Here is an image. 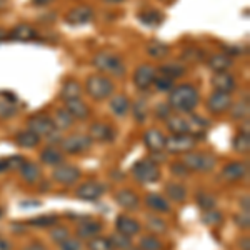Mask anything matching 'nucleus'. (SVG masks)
I'll return each mask as SVG.
<instances>
[{
  "instance_id": "c85d7f7f",
  "label": "nucleus",
  "mask_w": 250,
  "mask_h": 250,
  "mask_svg": "<svg viewBox=\"0 0 250 250\" xmlns=\"http://www.w3.org/2000/svg\"><path fill=\"white\" fill-rule=\"evenodd\" d=\"M15 142L23 148H35L40 142V137L35 135L32 130H22L15 135Z\"/></svg>"
},
{
  "instance_id": "4c0bfd02",
  "label": "nucleus",
  "mask_w": 250,
  "mask_h": 250,
  "mask_svg": "<svg viewBox=\"0 0 250 250\" xmlns=\"http://www.w3.org/2000/svg\"><path fill=\"white\" fill-rule=\"evenodd\" d=\"M140 250H162V242L155 235H145L140 240Z\"/></svg>"
},
{
  "instance_id": "f03ea898",
  "label": "nucleus",
  "mask_w": 250,
  "mask_h": 250,
  "mask_svg": "<svg viewBox=\"0 0 250 250\" xmlns=\"http://www.w3.org/2000/svg\"><path fill=\"white\" fill-rule=\"evenodd\" d=\"M94 65L99 68L100 72H108V74L115 75V77H122L125 74V65L120 60L119 55H115L114 52L102 50L99 54H95L94 57Z\"/></svg>"
},
{
  "instance_id": "473e14b6",
  "label": "nucleus",
  "mask_w": 250,
  "mask_h": 250,
  "mask_svg": "<svg viewBox=\"0 0 250 250\" xmlns=\"http://www.w3.org/2000/svg\"><path fill=\"white\" fill-rule=\"evenodd\" d=\"M233 150L239 152V154H247L250 150V135L249 132H240V134H237L233 137Z\"/></svg>"
},
{
  "instance_id": "6e6d98bb",
  "label": "nucleus",
  "mask_w": 250,
  "mask_h": 250,
  "mask_svg": "<svg viewBox=\"0 0 250 250\" xmlns=\"http://www.w3.org/2000/svg\"><path fill=\"white\" fill-rule=\"evenodd\" d=\"M9 160L7 159H0V172H3V170H9Z\"/></svg>"
},
{
  "instance_id": "79ce46f5",
  "label": "nucleus",
  "mask_w": 250,
  "mask_h": 250,
  "mask_svg": "<svg viewBox=\"0 0 250 250\" xmlns=\"http://www.w3.org/2000/svg\"><path fill=\"white\" fill-rule=\"evenodd\" d=\"M57 220H59L57 215H40V217L32 219L29 224L35 225V227H52V225L57 224Z\"/></svg>"
},
{
  "instance_id": "680f3d73",
  "label": "nucleus",
  "mask_w": 250,
  "mask_h": 250,
  "mask_svg": "<svg viewBox=\"0 0 250 250\" xmlns=\"http://www.w3.org/2000/svg\"><path fill=\"white\" fill-rule=\"evenodd\" d=\"M5 5H7V0H0V10L5 9Z\"/></svg>"
},
{
  "instance_id": "423d86ee",
  "label": "nucleus",
  "mask_w": 250,
  "mask_h": 250,
  "mask_svg": "<svg viewBox=\"0 0 250 250\" xmlns=\"http://www.w3.org/2000/svg\"><path fill=\"white\" fill-rule=\"evenodd\" d=\"M188 170L193 172H208L215 167V159L208 154H197V152H188L184 155L182 162Z\"/></svg>"
},
{
  "instance_id": "20e7f679",
  "label": "nucleus",
  "mask_w": 250,
  "mask_h": 250,
  "mask_svg": "<svg viewBox=\"0 0 250 250\" xmlns=\"http://www.w3.org/2000/svg\"><path fill=\"white\" fill-rule=\"evenodd\" d=\"M132 173H134L135 180L140 184H154L160 179V168L154 160L142 159L132 167Z\"/></svg>"
},
{
  "instance_id": "39448f33",
  "label": "nucleus",
  "mask_w": 250,
  "mask_h": 250,
  "mask_svg": "<svg viewBox=\"0 0 250 250\" xmlns=\"http://www.w3.org/2000/svg\"><path fill=\"white\" fill-rule=\"evenodd\" d=\"M197 139L190 134H173L165 142V150L168 154H188L195 147Z\"/></svg>"
},
{
  "instance_id": "a878e982",
  "label": "nucleus",
  "mask_w": 250,
  "mask_h": 250,
  "mask_svg": "<svg viewBox=\"0 0 250 250\" xmlns=\"http://www.w3.org/2000/svg\"><path fill=\"white\" fill-rule=\"evenodd\" d=\"M145 204H147L148 208H152V210L155 212H170V205H168L167 199H164L162 195H159V193H150V195L145 197Z\"/></svg>"
},
{
  "instance_id": "ddd939ff",
  "label": "nucleus",
  "mask_w": 250,
  "mask_h": 250,
  "mask_svg": "<svg viewBox=\"0 0 250 250\" xmlns=\"http://www.w3.org/2000/svg\"><path fill=\"white\" fill-rule=\"evenodd\" d=\"M104 192H105V187H104L102 184L90 180V182L80 185L75 193H77V197L80 200H88V202H92V200L100 199V197L104 195Z\"/></svg>"
},
{
  "instance_id": "3c124183",
  "label": "nucleus",
  "mask_w": 250,
  "mask_h": 250,
  "mask_svg": "<svg viewBox=\"0 0 250 250\" xmlns=\"http://www.w3.org/2000/svg\"><path fill=\"white\" fill-rule=\"evenodd\" d=\"M200 57H202V54H200V50H197V48H187V50L184 52V55H182L184 60H192V62L200 60Z\"/></svg>"
},
{
  "instance_id": "58836bf2",
  "label": "nucleus",
  "mask_w": 250,
  "mask_h": 250,
  "mask_svg": "<svg viewBox=\"0 0 250 250\" xmlns=\"http://www.w3.org/2000/svg\"><path fill=\"white\" fill-rule=\"evenodd\" d=\"M88 250H114L110 244V239L105 237H94L88 242Z\"/></svg>"
},
{
  "instance_id": "9b49d317",
  "label": "nucleus",
  "mask_w": 250,
  "mask_h": 250,
  "mask_svg": "<svg viewBox=\"0 0 250 250\" xmlns=\"http://www.w3.org/2000/svg\"><path fill=\"white\" fill-rule=\"evenodd\" d=\"M230 107H232V95L225 94V92L215 90L207 100V108L212 114H224Z\"/></svg>"
},
{
  "instance_id": "0e129e2a",
  "label": "nucleus",
  "mask_w": 250,
  "mask_h": 250,
  "mask_svg": "<svg viewBox=\"0 0 250 250\" xmlns=\"http://www.w3.org/2000/svg\"><path fill=\"white\" fill-rule=\"evenodd\" d=\"M2 215H3V212H2V208H0V219H2Z\"/></svg>"
},
{
  "instance_id": "5701e85b",
  "label": "nucleus",
  "mask_w": 250,
  "mask_h": 250,
  "mask_svg": "<svg viewBox=\"0 0 250 250\" xmlns=\"http://www.w3.org/2000/svg\"><path fill=\"white\" fill-rule=\"evenodd\" d=\"M167 128L172 134H190L188 128V119L182 115H170L167 119Z\"/></svg>"
},
{
  "instance_id": "aec40b11",
  "label": "nucleus",
  "mask_w": 250,
  "mask_h": 250,
  "mask_svg": "<svg viewBox=\"0 0 250 250\" xmlns=\"http://www.w3.org/2000/svg\"><path fill=\"white\" fill-rule=\"evenodd\" d=\"M65 110H67L72 117H74V119H79V120H85L87 117L90 115L87 104H83L80 99L65 100Z\"/></svg>"
},
{
  "instance_id": "a19ab883",
  "label": "nucleus",
  "mask_w": 250,
  "mask_h": 250,
  "mask_svg": "<svg viewBox=\"0 0 250 250\" xmlns=\"http://www.w3.org/2000/svg\"><path fill=\"white\" fill-rule=\"evenodd\" d=\"M197 204H199V207L204 208V210H212V208L215 207V197L207 192H200L199 195H197Z\"/></svg>"
},
{
  "instance_id": "c9c22d12",
  "label": "nucleus",
  "mask_w": 250,
  "mask_h": 250,
  "mask_svg": "<svg viewBox=\"0 0 250 250\" xmlns=\"http://www.w3.org/2000/svg\"><path fill=\"white\" fill-rule=\"evenodd\" d=\"M147 52H148V55L154 59H164L168 55V47L162 42H152V43H148Z\"/></svg>"
},
{
  "instance_id": "b1692460",
  "label": "nucleus",
  "mask_w": 250,
  "mask_h": 250,
  "mask_svg": "<svg viewBox=\"0 0 250 250\" xmlns=\"http://www.w3.org/2000/svg\"><path fill=\"white\" fill-rule=\"evenodd\" d=\"M40 160H42L45 165L57 167V165L63 162V154L57 147H47V148H43V152L40 154Z\"/></svg>"
},
{
  "instance_id": "c03bdc74",
  "label": "nucleus",
  "mask_w": 250,
  "mask_h": 250,
  "mask_svg": "<svg viewBox=\"0 0 250 250\" xmlns=\"http://www.w3.org/2000/svg\"><path fill=\"white\" fill-rule=\"evenodd\" d=\"M147 227H148V230L154 233H165V230H167L165 222L162 219H159V217H148Z\"/></svg>"
},
{
  "instance_id": "2eb2a0df",
  "label": "nucleus",
  "mask_w": 250,
  "mask_h": 250,
  "mask_svg": "<svg viewBox=\"0 0 250 250\" xmlns=\"http://www.w3.org/2000/svg\"><path fill=\"white\" fill-rule=\"evenodd\" d=\"M212 85L215 87V90L225 92V94H232L237 88L235 77L229 72H215V75L212 77Z\"/></svg>"
},
{
  "instance_id": "a211bd4d",
  "label": "nucleus",
  "mask_w": 250,
  "mask_h": 250,
  "mask_svg": "<svg viewBox=\"0 0 250 250\" xmlns=\"http://www.w3.org/2000/svg\"><path fill=\"white\" fill-rule=\"evenodd\" d=\"M37 37V30L30 27L29 23H19L9 32V39L17 40V42H30Z\"/></svg>"
},
{
  "instance_id": "13d9d810",
  "label": "nucleus",
  "mask_w": 250,
  "mask_h": 250,
  "mask_svg": "<svg viewBox=\"0 0 250 250\" xmlns=\"http://www.w3.org/2000/svg\"><path fill=\"white\" fill-rule=\"evenodd\" d=\"M0 250H10L9 242H7V240H3V239H0Z\"/></svg>"
},
{
  "instance_id": "ea45409f",
  "label": "nucleus",
  "mask_w": 250,
  "mask_h": 250,
  "mask_svg": "<svg viewBox=\"0 0 250 250\" xmlns=\"http://www.w3.org/2000/svg\"><path fill=\"white\" fill-rule=\"evenodd\" d=\"M160 70H162L164 75H167V77H170V79L182 77L185 74V68L182 65H179V63H167V65H164Z\"/></svg>"
},
{
  "instance_id": "7ed1b4c3",
  "label": "nucleus",
  "mask_w": 250,
  "mask_h": 250,
  "mask_svg": "<svg viewBox=\"0 0 250 250\" xmlns=\"http://www.w3.org/2000/svg\"><path fill=\"white\" fill-rule=\"evenodd\" d=\"M85 92L92 99L95 100H104L107 97H110L114 94V83L108 77L104 75H90L85 82Z\"/></svg>"
},
{
  "instance_id": "e2e57ef3",
  "label": "nucleus",
  "mask_w": 250,
  "mask_h": 250,
  "mask_svg": "<svg viewBox=\"0 0 250 250\" xmlns=\"http://www.w3.org/2000/svg\"><path fill=\"white\" fill-rule=\"evenodd\" d=\"M105 2H110V3H115V2H122V0H105Z\"/></svg>"
},
{
  "instance_id": "7c9ffc66",
  "label": "nucleus",
  "mask_w": 250,
  "mask_h": 250,
  "mask_svg": "<svg viewBox=\"0 0 250 250\" xmlns=\"http://www.w3.org/2000/svg\"><path fill=\"white\" fill-rule=\"evenodd\" d=\"M110 108L117 117H124L127 115L128 108H130V102L125 95H115L110 100Z\"/></svg>"
},
{
  "instance_id": "09e8293b",
  "label": "nucleus",
  "mask_w": 250,
  "mask_h": 250,
  "mask_svg": "<svg viewBox=\"0 0 250 250\" xmlns=\"http://www.w3.org/2000/svg\"><path fill=\"white\" fill-rule=\"evenodd\" d=\"M82 249V244H80L79 239H65L60 244V250H80Z\"/></svg>"
},
{
  "instance_id": "052dcab7",
  "label": "nucleus",
  "mask_w": 250,
  "mask_h": 250,
  "mask_svg": "<svg viewBox=\"0 0 250 250\" xmlns=\"http://www.w3.org/2000/svg\"><path fill=\"white\" fill-rule=\"evenodd\" d=\"M7 37H9V35L5 34V30H0V40H5Z\"/></svg>"
},
{
  "instance_id": "6e6552de",
  "label": "nucleus",
  "mask_w": 250,
  "mask_h": 250,
  "mask_svg": "<svg viewBox=\"0 0 250 250\" xmlns=\"http://www.w3.org/2000/svg\"><path fill=\"white\" fill-rule=\"evenodd\" d=\"M80 177H82V172L75 165H68V164H60L52 172V179L60 185H72L77 182Z\"/></svg>"
},
{
  "instance_id": "c756f323",
  "label": "nucleus",
  "mask_w": 250,
  "mask_h": 250,
  "mask_svg": "<svg viewBox=\"0 0 250 250\" xmlns=\"http://www.w3.org/2000/svg\"><path fill=\"white\" fill-rule=\"evenodd\" d=\"M52 122H54L55 128H59V130H67V128H70L74 125V117L68 114L65 108H60V110L55 112Z\"/></svg>"
},
{
  "instance_id": "a18cd8bd",
  "label": "nucleus",
  "mask_w": 250,
  "mask_h": 250,
  "mask_svg": "<svg viewBox=\"0 0 250 250\" xmlns=\"http://www.w3.org/2000/svg\"><path fill=\"white\" fill-rule=\"evenodd\" d=\"M202 222L205 225H210V227H213V225H219V224H222V213L215 212L213 208L212 210H205L204 215H202Z\"/></svg>"
},
{
  "instance_id": "49530a36",
  "label": "nucleus",
  "mask_w": 250,
  "mask_h": 250,
  "mask_svg": "<svg viewBox=\"0 0 250 250\" xmlns=\"http://www.w3.org/2000/svg\"><path fill=\"white\" fill-rule=\"evenodd\" d=\"M154 85L157 87V90H172V87H173V79L170 77H167V75H160V77H155L154 80Z\"/></svg>"
},
{
  "instance_id": "cd10ccee",
  "label": "nucleus",
  "mask_w": 250,
  "mask_h": 250,
  "mask_svg": "<svg viewBox=\"0 0 250 250\" xmlns=\"http://www.w3.org/2000/svg\"><path fill=\"white\" fill-rule=\"evenodd\" d=\"M165 193L170 197L173 202H184L187 199V188L179 182H168L165 185Z\"/></svg>"
},
{
  "instance_id": "e433bc0d",
  "label": "nucleus",
  "mask_w": 250,
  "mask_h": 250,
  "mask_svg": "<svg viewBox=\"0 0 250 250\" xmlns=\"http://www.w3.org/2000/svg\"><path fill=\"white\" fill-rule=\"evenodd\" d=\"M17 112V105H15V100L10 99H0V117L2 119H9Z\"/></svg>"
},
{
  "instance_id": "dca6fc26",
  "label": "nucleus",
  "mask_w": 250,
  "mask_h": 250,
  "mask_svg": "<svg viewBox=\"0 0 250 250\" xmlns=\"http://www.w3.org/2000/svg\"><path fill=\"white\" fill-rule=\"evenodd\" d=\"M92 17H94V10H92L90 7L79 5L68 12L65 15V20H67V23H70V25H83V23L90 22Z\"/></svg>"
},
{
  "instance_id": "393cba45",
  "label": "nucleus",
  "mask_w": 250,
  "mask_h": 250,
  "mask_svg": "<svg viewBox=\"0 0 250 250\" xmlns=\"http://www.w3.org/2000/svg\"><path fill=\"white\" fill-rule=\"evenodd\" d=\"M232 65V57L227 54H215L208 59V67L213 72H227Z\"/></svg>"
},
{
  "instance_id": "4468645a",
  "label": "nucleus",
  "mask_w": 250,
  "mask_h": 250,
  "mask_svg": "<svg viewBox=\"0 0 250 250\" xmlns=\"http://www.w3.org/2000/svg\"><path fill=\"white\" fill-rule=\"evenodd\" d=\"M165 142H167V137H165L162 132L157 130V128H150L144 134V144L145 147L148 148L154 154H159L165 148Z\"/></svg>"
},
{
  "instance_id": "412c9836",
  "label": "nucleus",
  "mask_w": 250,
  "mask_h": 250,
  "mask_svg": "<svg viewBox=\"0 0 250 250\" xmlns=\"http://www.w3.org/2000/svg\"><path fill=\"white\" fill-rule=\"evenodd\" d=\"M115 202L122 208H127V210H137L139 208V197L128 188L119 190L115 193Z\"/></svg>"
},
{
  "instance_id": "f704fd0d",
  "label": "nucleus",
  "mask_w": 250,
  "mask_h": 250,
  "mask_svg": "<svg viewBox=\"0 0 250 250\" xmlns=\"http://www.w3.org/2000/svg\"><path fill=\"white\" fill-rule=\"evenodd\" d=\"M110 244H112V247H114V249H119V250H128V249H132V240H130V237L124 235V233H120V232L112 233Z\"/></svg>"
},
{
  "instance_id": "603ef678",
  "label": "nucleus",
  "mask_w": 250,
  "mask_h": 250,
  "mask_svg": "<svg viewBox=\"0 0 250 250\" xmlns=\"http://www.w3.org/2000/svg\"><path fill=\"white\" fill-rule=\"evenodd\" d=\"M145 117H147V107H145V104H144V102H139V104L135 105V119L142 122Z\"/></svg>"
},
{
  "instance_id": "864d4df0",
  "label": "nucleus",
  "mask_w": 250,
  "mask_h": 250,
  "mask_svg": "<svg viewBox=\"0 0 250 250\" xmlns=\"http://www.w3.org/2000/svg\"><path fill=\"white\" fill-rule=\"evenodd\" d=\"M235 222H237V225H239V227L247 229V227H249V224H250V220H249V212L239 213V215H235Z\"/></svg>"
},
{
  "instance_id": "1a4fd4ad",
  "label": "nucleus",
  "mask_w": 250,
  "mask_h": 250,
  "mask_svg": "<svg viewBox=\"0 0 250 250\" xmlns=\"http://www.w3.org/2000/svg\"><path fill=\"white\" fill-rule=\"evenodd\" d=\"M27 125H29V130H32L39 137H48L55 132V125L52 122V119L43 114L32 115L30 119L27 120Z\"/></svg>"
},
{
  "instance_id": "6ab92c4d",
  "label": "nucleus",
  "mask_w": 250,
  "mask_h": 250,
  "mask_svg": "<svg viewBox=\"0 0 250 250\" xmlns=\"http://www.w3.org/2000/svg\"><path fill=\"white\" fill-rule=\"evenodd\" d=\"M115 137V132L110 125L107 124H94L90 127V139L92 140H99V142H112Z\"/></svg>"
},
{
  "instance_id": "f257e3e1",
  "label": "nucleus",
  "mask_w": 250,
  "mask_h": 250,
  "mask_svg": "<svg viewBox=\"0 0 250 250\" xmlns=\"http://www.w3.org/2000/svg\"><path fill=\"white\" fill-rule=\"evenodd\" d=\"M199 90L190 83H184V85L172 88L170 97H168V105L177 112L190 114L193 108L199 105Z\"/></svg>"
},
{
  "instance_id": "0eeeda50",
  "label": "nucleus",
  "mask_w": 250,
  "mask_h": 250,
  "mask_svg": "<svg viewBox=\"0 0 250 250\" xmlns=\"http://www.w3.org/2000/svg\"><path fill=\"white\" fill-rule=\"evenodd\" d=\"M60 147H62V152H67V154H82L92 147V139L87 135L75 134L60 140Z\"/></svg>"
},
{
  "instance_id": "f3484780",
  "label": "nucleus",
  "mask_w": 250,
  "mask_h": 250,
  "mask_svg": "<svg viewBox=\"0 0 250 250\" xmlns=\"http://www.w3.org/2000/svg\"><path fill=\"white\" fill-rule=\"evenodd\" d=\"M115 227H117V232L124 233L127 237H134L137 233L140 232V224L137 220H134L132 217H127V215H119L117 217V222H115Z\"/></svg>"
},
{
  "instance_id": "de8ad7c7",
  "label": "nucleus",
  "mask_w": 250,
  "mask_h": 250,
  "mask_svg": "<svg viewBox=\"0 0 250 250\" xmlns=\"http://www.w3.org/2000/svg\"><path fill=\"white\" fill-rule=\"evenodd\" d=\"M50 237H52V240H54V242L62 244L63 240L70 237V233H68V230L65 227H57V229H54V230L50 232Z\"/></svg>"
},
{
  "instance_id": "bf43d9fd",
  "label": "nucleus",
  "mask_w": 250,
  "mask_h": 250,
  "mask_svg": "<svg viewBox=\"0 0 250 250\" xmlns=\"http://www.w3.org/2000/svg\"><path fill=\"white\" fill-rule=\"evenodd\" d=\"M34 2V5H47V3L54 2V0H32Z\"/></svg>"
},
{
  "instance_id": "9d476101",
  "label": "nucleus",
  "mask_w": 250,
  "mask_h": 250,
  "mask_svg": "<svg viewBox=\"0 0 250 250\" xmlns=\"http://www.w3.org/2000/svg\"><path fill=\"white\" fill-rule=\"evenodd\" d=\"M157 77V68L150 63H142L135 68L134 74V83L140 90H147L150 85H154V80Z\"/></svg>"
},
{
  "instance_id": "f8f14e48",
  "label": "nucleus",
  "mask_w": 250,
  "mask_h": 250,
  "mask_svg": "<svg viewBox=\"0 0 250 250\" xmlns=\"http://www.w3.org/2000/svg\"><path fill=\"white\" fill-rule=\"evenodd\" d=\"M249 173V165L245 162H232L222 168V179L227 182H239Z\"/></svg>"
},
{
  "instance_id": "37998d69",
  "label": "nucleus",
  "mask_w": 250,
  "mask_h": 250,
  "mask_svg": "<svg viewBox=\"0 0 250 250\" xmlns=\"http://www.w3.org/2000/svg\"><path fill=\"white\" fill-rule=\"evenodd\" d=\"M232 110H230V114L233 119H247L249 117V100H240L237 105H233L230 107Z\"/></svg>"
},
{
  "instance_id": "2f4dec72",
  "label": "nucleus",
  "mask_w": 250,
  "mask_h": 250,
  "mask_svg": "<svg viewBox=\"0 0 250 250\" xmlns=\"http://www.w3.org/2000/svg\"><path fill=\"white\" fill-rule=\"evenodd\" d=\"M139 20L145 25H150V27H157L164 22V15L157 10H144L139 14Z\"/></svg>"
},
{
  "instance_id": "5fc2aeb1",
  "label": "nucleus",
  "mask_w": 250,
  "mask_h": 250,
  "mask_svg": "<svg viewBox=\"0 0 250 250\" xmlns=\"http://www.w3.org/2000/svg\"><path fill=\"white\" fill-rule=\"evenodd\" d=\"M188 172V168L184 164H172V173L177 177H182Z\"/></svg>"
},
{
  "instance_id": "bb28decb",
  "label": "nucleus",
  "mask_w": 250,
  "mask_h": 250,
  "mask_svg": "<svg viewBox=\"0 0 250 250\" xmlns=\"http://www.w3.org/2000/svg\"><path fill=\"white\" fill-rule=\"evenodd\" d=\"M20 173H22V179L29 184L39 182V179H40V168H39V165L34 162H23L20 165Z\"/></svg>"
},
{
  "instance_id": "69168bd1",
  "label": "nucleus",
  "mask_w": 250,
  "mask_h": 250,
  "mask_svg": "<svg viewBox=\"0 0 250 250\" xmlns=\"http://www.w3.org/2000/svg\"><path fill=\"white\" fill-rule=\"evenodd\" d=\"M128 250H140V249H128Z\"/></svg>"
},
{
  "instance_id": "4d7b16f0",
  "label": "nucleus",
  "mask_w": 250,
  "mask_h": 250,
  "mask_svg": "<svg viewBox=\"0 0 250 250\" xmlns=\"http://www.w3.org/2000/svg\"><path fill=\"white\" fill-rule=\"evenodd\" d=\"M27 250H47L42 244H32L30 247H27Z\"/></svg>"
},
{
  "instance_id": "72a5a7b5",
  "label": "nucleus",
  "mask_w": 250,
  "mask_h": 250,
  "mask_svg": "<svg viewBox=\"0 0 250 250\" xmlns=\"http://www.w3.org/2000/svg\"><path fill=\"white\" fill-rule=\"evenodd\" d=\"M80 92H82V88L77 82H67L65 85L62 87V92H60V97H62L63 100H70V99H79L80 97Z\"/></svg>"
},
{
  "instance_id": "4be33fe9",
  "label": "nucleus",
  "mask_w": 250,
  "mask_h": 250,
  "mask_svg": "<svg viewBox=\"0 0 250 250\" xmlns=\"http://www.w3.org/2000/svg\"><path fill=\"white\" fill-rule=\"evenodd\" d=\"M100 230H102V224L100 222L87 219L77 227V235L80 239H94Z\"/></svg>"
},
{
  "instance_id": "8fccbe9b",
  "label": "nucleus",
  "mask_w": 250,
  "mask_h": 250,
  "mask_svg": "<svg viewBox=\"0 0 250 250\" xmlns=\"http://www.w3.org/2000/svg\"><path fill=\"white\" fill-rule=\"evenodd\" d=\"M157 117H159V119H165L167 120L168 117H170L172 114H170V105H168V104H159V105H157Z\"/></svg>"
}]
</instances>
